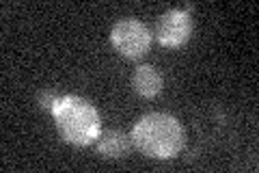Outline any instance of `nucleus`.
<instances>
[{
  "label": "nucleus",
  "mask_w": 259,
  "mask_h": 173,
  "mask_svg": "<svg viewBox=\"0 0 259 173\" xmlns=\"http://www.w3.org/2000/svg\"><path fill=\"white\" fill-rule=\"evenodd\" d=\"M132 143L149 158L168 160L182 152L186 132L180 119L168 113H147L134 123Z\"/></svg>",
  "instance_id": "1"
},
{
  "label": "nucleus",
  "mask_w": 259,
  "mask_h": 173,
  "mask_svg": "<svg viewBox=\"0 0 259 173\" xmlns=\"http://www.w3.org/2000/svg\"><path fill=\"white\" fill-rule=\"evenodd\" d=\"M52 115L59 134L71 145H91L102 134V121L95 104L80 95H61Z\"/></svg>",
  "instance_id": "2"
},
{
  "label": "nucleus",
  "mask_w": 259,
  "mask_h": 173,
  "mask_svg": "<svg viewBox=\"0 0 259 173\" xmlns=\"http://www.w3.org/2000/svg\"><path fill=\"white\" fill-rule=\"evenodd\" d=\"M110 41L127 59H139L151 46V30L147 24L136 18H121L110 28Z\"/></svg>",
  "instance_id": "3"
},
{
  "label": "nucleus",
  "mask_w": 259,
  "mask_h": 173,
  "mask_svg": "<svg viewBox=\"0 0 259 173\" xmlns=\"http://www.w3.org/2000/svg\"><path fill=\"white\" fill-rule=\"evenodd\" d=\"M194 28L192 15L186 9H171L156 22V39L166 48H180L190 39Z\"/></svg>",
  "instance_id": "4"
},
{
  "label": "nucleus",
  "mask_w": 259,
  "mask_h": 173,
  "mask_svg": "<svg viewBox=\"0 0 259 173\" xmlns=\"http://www.w3.org/2000/svg\"><path fill=\"white\" fill-rule=\"evenodd\" d=\"M132 145V134L123 130H106L97 136V152L104 158H123Z\"/></svg>",
  "instance_id": "5"
},
{
  "label": "nucleus",
  "mask_w": 259,
  "mask_h": 173,
  "mask_svg": "<svg viewBox=\"0 0 259 173\" xmlns=\"http://www.w3.org/2000/svg\"><path fill=\"white\" fill-rule=\"evenodd\" d=\"M164 78L153 65H139L132 76V87L141 97H156L162 91Z\"/></svg>",
  "instance_id": "6"
},
{
  "label": "nucleus",
  "mask_w": 259,
  "mask_h": 173,
  "mask_svg": "<svg viewBox=\"0 0 259 173\" xmlns=\"http://www.w3.org/2000/svg\"><path fill=\"white\" fill-rule=\"evenodd\" d=\"M61 100V93L56 91V89H44V91H39L37 95V104H39V109H44V111H54V106L56 102Z\"/></svg>",
  "instance_id": "7"
}]
</instances>
